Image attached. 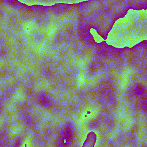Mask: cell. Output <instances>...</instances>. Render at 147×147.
I'll list each match as a JSON object with an SVG mask.
<instances>
[{
    "instance_id": "obj_1",
    "label": "cell",
    "mask_w": 147,
    "mask_h": 147,
    "mask_svg": "<svg viewBox=\"0 0 147 147\" xmlns=\"http://www.w3.org/2000/svg\"><path fill=\"white\" fill-rule=\"evenodd\" d=\"M138 13H128L117 20L108 34L107 44L117 48L133 47L145 38L142 37V17Z\"/></svg>"
}]
</instances>
